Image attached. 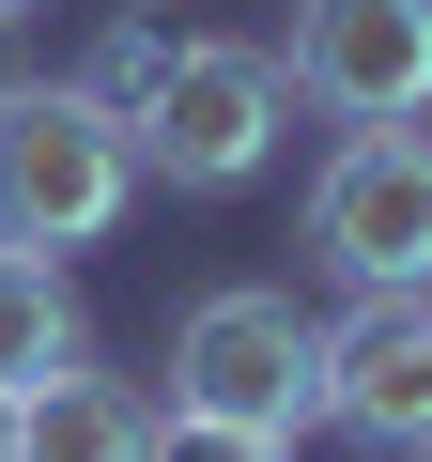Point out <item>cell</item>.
Returning <instances> with one entry per match:
<instances>
[{
  "label": "cell",
  "instance_id": "1",
  "mask_svg": "<svg viewBox=\"0 0 432 462\" xmlns=\"http://www.w3.org/2000/svg\"><path fill=\"white\" fill-rule=\"evenodd\" d=\"M139 200V139L108 93L78 78H32V93H0V247H108Z\"/></svg>",
  "mask_w": 432,
  "mask_h": 462
},
{
  "label": "cell",
  "instance_id": "2",
  "mask_svg": "<svg viewBox=\"0 0 432 462\" xmlns=\"http://www.w3.org/2000/svg\"><path fill=\"white\" fill-rule=\"evenodd\" d=\"M278 124H294V78H278V47H170V78L139 93V170L155 185H185V200H232V185H263V154H278Z\"/></svg>",
  "mask_w": 432,
  "mask_h": 462
},
{
  "label": "cell",
  "instance_id": "3",
  "mask_svg": "<svg viewBox=\"0 0 432 462\" xmlns=\"http://www.w3.org/2000/svg\"><path fill=\"white\" fill-rule=\"evenodd\" d=\"M170 416H232V431H309L324 416V324L294 293H201L170 324Z\"/></svg>",
  "mask_w": 432,
  "mask_h": 462
},
{
  "label": "cell",
  "instance_id": "4",
  "mask_svg": "<svg viewBox=\"0 0 432 462\" xmlns=\"http://www.w3.org/2000/svg\"><path fill=\"white\" fill-rule=\"evenodd\" d=\"M309 263L355 293H432V124H355L309 185Z\"/></svg>",
  "mask_w": 432,
  "mask_h": 462
},
{
  "label": "cell",
  "instance_id": "5",
  "mask_svg": "<svg viewBox=\"0 0 432 462\" xmlns=\"http://www.w3.org/2000/svg\"><path fill=\"white\" fill-rule=\"evenodd\" d=\"M294 108L355 124H432V0H294V47H278Z\"/></svg>",
  "mask_w": 432,
  "mask_h": 462
},
{
  "label": "cell",
  "instance_id": "6",
  "mask_svg": "<svg viewBox=\"0 0 432 462\" xmlns=\"http://www.w3.org/2000/svg\"><path fill=\"white\" fill-rule=\"evenodd\" d=\"M324 431H355V447L432 431V293H355L324 324Z\"/></svg>",
  "mask_w": 432,
  "mask_h": 462
},
{
  "label": "cell",
  "instance_id": "7",
  "mask_svg": "<svg viewBox=\"0 0 432 462\" xmlns=\"http://www.w3.org/2000/svg\"><path fill=\"white\" fill-rule=\"evenodd\" d=\"M155 431H170V401L124 370H62L16 401V462H155Z\"/></svg>",
  "mask_w": 432,
  "mask_h": 462
},
{
  "label": "cell",
  "instance_id": "8",
  "mask_svg": "<svg viewBox=\"0 0 432 462\" xmlns=\"http://www.w3.org/2000/svg\"><path fill=\"white\" fill-rule=\"evenodd\" d=\"M62 370H93V324H78L62 263H47V247H0V401H32V385H62Z\"/></svg>",
  "mask_w": 432,
  "mask_h": 462
},
{
  "label": "cell",
  "instance_id": "9",
  "mask_svg": "<svg viewBox=\"0 0 432 462\" xmlns=\"http://www.w3.org/2000/svg\"><path fill=\"white\" fill-rule=\"evenodd\" d=\"M170 47H185V32H170V16H108V47H93V78H78V93H108V108H124V124H139V93H155V78H170Z\"/></svg>",
  "mask_w": 432,
  "mask_h": 462
},
{
  "label": "cell",
  "instance_id": "10",
  "mask_svg": "<svg viewBox=\"0 0 432 462\" xmlns=\"http://www.w3.org/2000/svg\"><path fill=\"white\" fill-rule=\"evenodd\" d=\"M155 462H294V447H278V431H232V416H170Z\"/></svg>",
  "mask_w": 432,
  "mask_h": 462
},
{
  "label": "cell",
  "instance_id": "11",
  "mask_svg": "<svg viewBox=\"0 0 432 462\" xmlns=\"http://www.w3.org/2000/svg\"><path fill=\"white\" fill-rule=\"evenodd\" d=\"M0 93H32V16H0Z\"/></svg>",
  "mask_w": 432,
  "mask_h": 462
},
{
  "label": "cell",
  "instance_id": "12",
  "mask_svg": "<svg viewBox=\"0 0 432 462\" xmlns=\"http://www.w3.org/2000/svg\"><path fill=\"white\" fill-rule=\"evenodd\" d=\"M0 462H16V401H0Z\"/></svg>",
  "mask_w": 432,
  "mask_h": 462
},
{
  "label": "cell",
  "instance_id": "13",
  "mask_svg": "<svg viewBox=\"0 0 432 462\" xmlns=\"http://www.w3.org/2000/svg\"><path fill=\"white\" fill-rule=\"evenodd\" d=\"M401 462H432V431H417V447H401Z\"/></svg>",
  "mask_w": 432,
  "mask_h": 462
},
{
  "label": "cell",
  "instance_id": "14",
  "mask_svg": "<svg viewBox=\"0 0 432 462\" xmlns=\"http://www.w3.org/2000/svg\"><path fill=\"white\" fill-rule=\"evenodd\" d=\"M0 16H32V0H0Z\"/></svg>",
  "mask_w": 432,
  "mask_h": 462
}]
</instances>
